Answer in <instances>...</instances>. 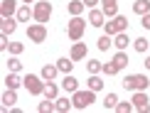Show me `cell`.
I'll use <instances>...</instances> for the list:
<instances>
[{"instance_id": "cell-1", "label": "cell", "mask_w": 150, "mask_h": 113, "mask_svg": "<svg viewBox=\"0 0 150 113\" xmlns=\"http://www.w3.org/2000/svg\"><path fill=\"white\" fill-rule=\"evenodd\" d=\"M148 86H150V79L145 74H128L123 79V89L126 91H148Z\"/></svg>"}, {"instance_id": "cell-2", "label": "cell", "mask_w": 150, "mask_h": 113, "mask_svg": "<svg viewBox=\"0 0 150 113\" xmlns=\"http://www.w3.org/2000/svg\"><path fill=\"white\" fill-rule=\"evenodd\" d=\"M71 101H74V108L76 111H86L89 106L96 101V91H91V89H84V91H74L71 93Z\"/></svg>"}, {"instance_id": "cell-3", "label": "cell", "mask_w": 150, "mask_h": 113, "mask_svg": "<svg viewBox=\"0 0 150 113\" xmlns=\"http://www.w3.org/2000/svg\"><path fill=\"white\" fill-rule=\"evenodd\" d=\"M84 30H86V20L81 15H74L69 20V25H67V35H69L71 42H79L84 37Z\"/></svg>"}, {"instance_id": "cell-4", "label": "cell", "mask_w": 150, "mask_h": 113, "mask_svg": "<svg viewBox=\"0 0 150 113\" xmlns=\"http://www.w3.org/2000/svg\"><path fill=\"white\" fill-rule=\"evenodd\" d=\"M103 30H106V35H111V37H116L118 32H126L128 30V17H123V15L108 17V22L103 25Z\"/></svg>"}, {"instance_id": "cell-5", "label": "cell", "mask_w": 150, "mask_h": 113, "mask_svg": "<svg viewBox=\"0 0 150 113\" xmlns=\"http://www.w3.org/2000/svg\"><path fill=\"white\" fill-rule=\"evenodd\" d=\"M45 84L47 81L42 76H35V74H27V76H25V89L32 93V96H42V93H45Z\"/></svg>"}, {"instance_id": "cell-6", "label": "cell", "mask_w": 150, "mask_h": 113, "mask_svg": "<svg viewBox=\"0 0 150 113\" xmlns=\"http://www.w3.org/2000/svg\"><path fill=\"white\" fill-rule=\"evenodd\" d=\"M35 22H49V17H52V3L49 0H40V3H35Z\"/></svg>"}, {"instance_id": "cell-7", "label": "cell", "mask_w": 150, "mask_h": 113, "mask_svg": "<svg viewBox=\"0 0 150 113\" xmlns=\"http://www.w3.org/2000/svg\"><path fill=\"white\" fill-rule=\"evenodd\" d=\"M27 40L35 42V44H42V42L47 40V27H45V22L30 25V27H27Z\"/></svg>"}, {"instance_id": "cell-8", "label": "cell", "mask_w": 150, "mask_h": 113, "mask_svg": "<svg viewBox=\"0 0 150 113\" xmlns=\"http://www.w3.org/2000/svg\"><path fill=\"white\" fill-rule=\"evenodd\" d=\"M133 106H135V111H140V113H148L150 111V98H148V93L145 91H133Z\"/></svg>"}, {"instance_id": "cell-9", "label": "cell", "mask_w": 150, "mask_h": 113, "mask_svg": "<svg viewBox=\"0 0 150 113\" xmlns=\"http://www.w3.org/2000/svg\"><path fill=\"white\" fill-rule=\"evenodd\" d=\"M89 22L93 25V27H103V25H106V12L91 8V10H89Z\"/></svg>"}, {"instance_id": "cell-10", "label": "cell", "mask_w": 150, "mask_h": 113, "mask_svg": "<svg viewBox=\"0 0 150 113\" xmlns=\"http://www.w3.org/2000/svg\"><path fill=\"white\" fill-rule=\"evenodd\" d=\"M17 12V0H3L0 3V15L3 17H12Z\"/></svg>"}, {"instance_id": "cell-11", "label": "cell", "mask_w": 150, "mask_h": 113, "mask_svg": "<svg viewBox=\"0 0 150 113\" xmlns=\"http://www.w3.org/2000/svg\"><path fill=\"white\" fill-rule=\"evenodd\" d=\"M57 74H59V66L57 64H45V66H42V71H40V76L45 79V81H54V79H57Z\"/></svg>"}, {"instance_id": "cell-12", "label": "cell", "mask_w": 150, "mask_h": 113, "mask_svg": "<svg viewBox=\"0 0 150 113\" xmlns=\"http://www.w3.org/2000/svg\"><path fill=\"white\" fill-rule=\"evenodd\" d=\"M62 89H64L67 93H74L79 91V81L71 76V74H64V79H62Z\"/></svg>"}, {"instance_id": "cell-13", "label": "cell", "mask_w": 150, "mask_h": 113, "mask_svg": "<svg viewBox=\"0 0 150 113\" xmlns=\"http://www.w3.org/2000/svg\"><path fill=\"white\" fill-rule=\"evenodd\" d=\"M101 10L106 12V17H116L118 15V0H101Z\"/></svg>"}, {"instance_id": "cell-14", "label": "cell", "mask_w": 150, "mask_h": 113, "mask_svg": "<svg viewBox=\"0 0 150 113\" xmlns=\"http://www.w3.org/2000/svg\"><path fill=\"white\" fill-rule=\"evenodd\" d=\"M86 52H89V49H86L84 42H74V47H71V59H74V61H81V59L86 56Z\"/></svg>"}, {"instance_id": "cell-15", "label": "cell", "mask_w": 150, "mask_h": 113, "mask_svg": "<svg viewBox=\"0 0 150 113\" xmlns=\"http://www.w3.org/2000/svg\"><path fill=\"white\" fill-rule=\"evenodd\" d=\"M15 103H17V89H8L3 93V106L5 108H15Z\"/></svg>"}, {"instance_id": "cell-16", "label": "cell", "mask_w": 150, "mask_h": 113, "mask_svg": "<svg viewBox=\"0 0 150 113\" xmlns=\"http://www.w3.org/2000/svg\"><path fill=\"white\" fill-rule=\"evenodd\" d=\"M67 10H69V15H81V12L86 10V5H84V0H69L67 3Z\"/></svg>"}, {"instance_id": "cell-17", "label": "cell", "mask_w": 150, "mask_h": 113, "mask_svg": "<svg viewBox=\"0 0 150 113\" xmlns=\"http://www.w3.org/2000/svg\"><path fill=\"white\" fill-rule=\"evenodd\" d=\"M22 84H25V79L17 76V71H10L8 76H5V86H8V89H20Z\"/></svg>"}, {"instance_id": "cell-18", "label": "cell", "mask_w": 150, "mask_h": 113, "mask_svg": "<svg viewBox=\"0 0 150 113\" xmlns=\"http://www.w3.org/2000/svg\"><path fill=\"white\" fill-rule=\"evenodd\" d=\"M57 93H59V86L54 84V81H47V84H45V93H42V96H45V98H52V101H57Z\"/></svg>"}, {"instance_id": "cell-19", "label": "cell", "mask_w": 150, "mask_h": 113, "mask_svg": "<svg viewBox=\"0 0 150 113\" xmlns=\"http://www.w3.org/2000/svg\"><path fill=\"white\" fill-rule=\"evenodd\" d=\"M133 12H135V15H148V12H150V3H148V0H135V3H133Z\"/></svg>"}, {"instance_id": "cell-20", "label": "cell", "mask_w": 150, "mask_h": 113, "mask_svg": "<svg viewBox=\"0 0 150 113\" xmlns=\"http://www.w3.org/2000/svg\"><path fill=\"white\" fill-rule=\"evenodd\" d=\"M57 66H59V71L62 74H71V69H74V59L69 56V59H67V56H62V59H57Z\"/></svg>"}, {"instance_id": "cell-21", "label": "cell", "mask_w": 150, "mask_h": 113, "mask_svg": "<svg viewBox=\"0 0 150 113\" xmlns=\"http://www.w3.org/2000/svg\"><path fill=\"white\" fill-rule=\"evenodd\" d=\"M30 17H35V12L30 10V5H27V3H25L22 8H17V20H20V22H27Z\"/></svg>"}, {"instance_id": "cell-22", "label": "cell", "mask_w": 150, "mask_h": 113, "mask_svg": "<svg viewBox=\"0 0 150 113\" xmlns=\"http://www.w3.org/2000/svg\"><path fill=\"white\" fill-rule=\"evenodd\" d=\"M113 61H116V64L121 66V69H123V66H128V61H130V59H128V54H126V49H118V52L113 54Z\"/></svg>"}, {"instance_id": "cell-23", "label": "cell", "mask_w": 150, "mask_h": 113, "mask_svg": "<svg viewBox=\"0 0 150 113\" xmlns=\"http://www.w3.org/2000/svg\"><path fill=\"white\" fill-rule=\"evenodd\" d=\"M17 30V22L12 17H3V35H12Z\"/></svg>"}, {"instance_id": "cell-24", "label": "cell", "mask_w": 150, "mask_h": 113, "mask_svg": "<svg viewBox=\"0 0 150 113\" xmlns=\"http://www.w3.org/2000/svg\"><path fill=\"white\" fill-rule=\"evenodd\" d=\"M128 42H130V40H128V35H126V32H118V35L113 37L116 49H126V47H128Z\"/></svg>"}, {"instance_id": "cell-25", "label": "cell", "mask_w": 150, "mask_h": 113, "mask_svg": "<svg viewBox=\"0 0 150 113\" xmlns=\"http://www.w3.org/2000/svg\"><path fill=\"white\" fill-rule=\"evenodd\" d=\"M111 44H113V40H111V35H103V37H98V42H96V47L101 49V52H108Z\"/></svg>"}, {"instance_id": "cell-26", "label": "cell", "mask_w": 150, "mask_h": 113, "mask_svg": "<svg viewBox=\"0 0 150 113\" xmlns=\"http://www.w3.org/2000/svg\"><path fill=\"white\" fill-rule=\"evenodd\" d=\"M89 89L91 91H101L103 89V81H101L98 74H91V76H89Z\"/></svg>"}, {"instance_id": "cell-27", "label": "cell", "mask_w": 150, "mask_h": 113, "mask_svg": "<svg viewBox=\"0 0 150 113\" xmlns=\"http://www.w3.org/2000/svg\"><path fill=\"white\" fill-rule=\"evenodd\" d=\"M116 106H118V96L116 93H108V96L103 98V108L106 111H116Z\"/></svg>"}, {"instance_id": "cell-28", "label": "cell", "mask_w": 150, "mask_h": 113, "mask_svg": "<svg viewBox=\"0 0 150 113\" xmlns=\"http://www.w3.org/2000/svg\"><path fill=\"white\" fill-rule=\"evenodd\" d=\"M86 71H89V74H98V71H103V64L96 61V59H89V61H86Z\"/></svg>"}, {"instance_id": "cell-29", "label": "cell", "mask_w": 150, "mask_h": 113, "mask_svg": "<svg viewBox=\"0 0 150 113\" xmlns=\"http://www.w3.org/2000/svg\"><path fill=\"white\" fill-rule=\"evenodd\" d=\"M37 111L40 113H52V111H57V103H52V98H47V101H42L37 106Z\"/></svg>"}, {"instance_id": "cell-30", "label": "cell", "mask_w": 150, "mask_h": 113, "mask_svg": "<svg viewBox=\"0 0 150 113\" xmlns=\"http://www.w3.org/2000/svg\"><path fill=\"white\" fill-rule=\"evenodd\" d=\"M69 108H74V101H69V98H57V111L59 113H67Z\"/></svg>"}, {"instance_id": "cell-31", "label": "cell", "mask_w": 150, "mask_h": 113, "mask_svg": "<svg viewBox=\"0 0 150 113\" xmlns=\"http://www.w3.org/2000/svg\"><path fill=\"white\" fill-rule=\"evenodd\" d=\"M118 71H121V66H118L116 61H106L103 64V74L106 76H113V74H118Z\"/></svg>"}, {"instance_id": "cell-32", "label": "cell", "mask_w": 150, "mask_h": 113, "mask_svg": "<svg viewBox=\"0 0 150 113\" xmlns=\"http://www.w3.org/2000/svg\"><path fill=\"white\" fill-rule=\"evenodd\" d=\"M8 69H10V71H17V74H20V71H22V61L17 59L15 54H12L10 59H8Z\"/></svg>"}, {"instance_id": "cell-33", "label": "cell", "mask_w": 150, "mask_h": 113, "mask_svg": "<svg viewBox=\"0 0 150 113\" xmlns=\"http://www.w3.org/2000/svg\"><path fill=\"white\" fill-rule=\"evenodd\" d=\"M133 47H135V52L145 54L148 52V40H145V37H138V40H133Z\"/></svg>"}, {"instance_id": "cell-34", "label": "cell", "mask_w": 150, "mask_h": 113, "mask_svg": "<svg viewBox=\"0 0 150 113\" xmlns=\"http://www.w3.org/2000/svg\"><path fill=\"white\" fill-rule=\"evenodd\" d=\"M135 106H133V101H118V106H116V111L118 113H130Z\"/></svg>"}, {"instance_id": "cell-35", "label": "cell", "mask_w": 150, "mask_h": 113, "mask_svg": "<svg viewBox=\"0 0 150 113\" xmlns=\"http://www.w3.org/2000/svg\"><path fill=\"white\" fill-rule=\"evenodd\" d=\"M8 49H10V54H15V56H17V54H22V52H25V44H22V42H10V47H8Z\"/></svg>"}, {"instance_id": "cell-36", "label": "cell", "mask_w": 150, "mask_h": 113, "mask_svg": "<svg viewBox=\"0 0 150 113\" xmlns=\"http://www.w3.org/2000/svg\"><path fill=\"white\" fill-rule=\"evenodd\" d=\"M8 47H10V42H8V35H3V37H0V49H3V52H8Z\"/></svg>"}, {"instance_id": "cell-37", "label": "cell", "mask_w": 150, "mask_h": 113, "mask_svg": "<svg viewBox=\"0 0 150 113\" xmlns=\"http://www.w3.org/2000/svg\"><path fill=\"white\" fill-rule=\"evenodd\" d=\"M140 25H143V27H145V30H150V12H148V15H143Z\"/></svg>"}, {"instance_id": "cell-38", "label": "cell", "mask_w": 150, "mask_h": 113, "mask_svg": "<svg viewBox=\"0 0 150 113\" xmlns=\"http://www.w3.org/2000/svg\"><path fill=\"white\" fill-rule=\"evenodd\" d=\"M98 3H101V0H84V5H86V8H89V10H91V8H96Z\"/></svg>"}, {"instance_id": "cell-39", "label": "cell", "mask_w": 150, "mask_h": 113, "mask_svg": "<svg viewBox=\"0 0 150 113\" xmlns=\"http://www.w3.org/2000/svg\"><path fill=\"white\" fill-rule=\"evenodd\" d=\"M143 64H145V69H148V71H150V56H148L145 61H143Z\"/></svg>"}, {"instance_id": "cell-40", "label": "cell", "mask_w": 150, "mask_h": 113, "mask_svg": "<svg viewBox=\"0 0 150 113\" xmlns=\"http://www.w3.org/2000/svg\"><path fill=\"white\" fill-rule=\"evenodd\" d=\"M22 3H27V5H30V3H37V0H22Z\"/></svg>"}]
</instances>
